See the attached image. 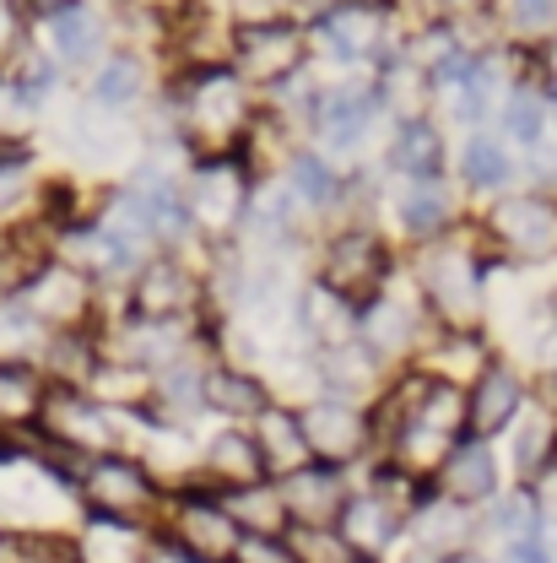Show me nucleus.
Returning <instances> with one entry per match:
<instances>
[{
  "label": "nucleus",
  "mask_w": 557,
  "mask_h": 563,
  "mask_svg": "<svg viewBox=\"0 0 557 563\" xmlns=\"http://www.w3.org/2000/svg\"><path fill=\"white\" fill-rule=\"evenodd\" d=\"M422 11H444V5H455V0H417Z\"/></svg>",
  "instance_id": "48"
},
{
  "label": "nucleus",
  "mask_w": 557,
  "mask_h": 563,
  "mask_svg": "<svg viewBox=\"0 0 557 563\" xmlns=\"http://www.w3.org/2000/svg\"><path fill=\"white\" fill-rule=\"evenodd\" d=\"M5 239H11V233H5V228H0V255H5Z\"/></svg>",
  "instance_id": "49"
},
{
  "label": "nucleus",
  "mask_w": 557,
  "mask_h": 563,
  "mask_svg": "<svg viewBox=\"0 0 557 563\" xmlns=\"http://www.w3.org/2000/svg\"><path fill=\"white\" fill-rule=\"evenodd\" d=\"M309 266L314 282H325L336 298L363 309L396 282V272L406 266V250L385 233V222H331L314 233Z\"/></svg>",
  "instance_id": "3"
},
{
  "label": "nucleus",
  "mask_w": 557,
  "mask_h": 563,
  "mask_svg": "<svg viewBox=\"0 0 557 563\" xmlns=\"http://www.w3.org/2000/svg\"><path fill=\"white\" fill-rule=\"evenodd\" d=\"M444 563H498V553L492 548H466V553H455V559H444Z\"/></svg>",
  "instance_id": "45"
},
{
  "label": "nucleus",
  "mask_w": 557,
  "mask_h": 563,
  "mask_svg": "<svg viewBox=\"0 0 557 563\" xmlns=\"http://www.w3.org/2000/svg\"><path fill=\"white\" fill-rule=\"evenodd\" d=\"M227 66L238 70L249 87H277L287 76L309 66V27L292 16H255L233 27Z\"/></svg>",
  "instance_id": "12"
},
{
  "label": "nucleus",
  "mask_w": 557,
  "mask_h": 563,
  "mask_svg": "<svg viewBox=\"0 0 557 563\" xmlns=\"http://www.w3.org/2000/svg\"><path fill=\"white\" fill-rule=\"evenodd\" d=\"M44 33H49L55 66H98L103 49H109V16L98 5H87V0H66L44 22Z\"/></svg>",
  "instance_id": "28"
},
{
  "label": "nucleus",
  "mask_w": 557,
  "mask_h": 563,
  "mask_svg": "<svg viewBox=\"0 0 557 563\" xmlns=\"http://www.w3.org/2000/svg\"><path fill=\"white\" fill-rule=\"evenodd\" d=\"M152 563H196V559H185L179 548H168V542L157 537V553H152Z\"/></svg>",
  "instance_id": "46"
},
{
  "label": "nucleus",
  "mask_w": 557,
  "mask_h": 563,
  "mask_svg": "<svg viewBox=\"0 0 557 563\" xmlns=\"http://www.w3.org/2000/svg\"><path fill=\"white\" fill-rule=\"evenodd\" d=\"M49 379L38 374V363H5L0 357V433H22L33 428L38 407H44Z\"/></svg>",
  "instance_id": "35"
},
{
  "label": "nucleus",
  "mask_w": 557,
  "mask_h": 563,
  "mask_svg": "<svg viewBox=\"0 0 557 563\" xmlns=\"http://www.w3.org/2000/svg\"><path fill=\"white\" fill-rule=\"evenodd\" d=\"M44 342H49V331L16 298H0V357L5 363H38Z\"/></svg>",
  "instance_id": "37"
},
{
  "label": "nucleus",
  "mask_w": 557,
  "mask_h": 563,
  "mask_svg": "<svg viewBox=\"0 0 557 563\" xmlns=\"http://www.w3.org/2000/svg\"><path fill=\"white\" fill-rule=\"evenodd\" d=\"M109 314H141V320H207V261L201 255H179V250H152L136 266V277L125 282L120 309Z\"/></svg>",
  "instance_id": "5"
},
{
  "label": "nucleus",
  "mask_w": 557,
  "mask_h": 563,
  "mask_svg": "<svg viewBox=\"0 0 557 563\" xmlns=\"http://www.w3.org/2000/svg\"><path fill=\"white\" fill-rule=\"evenodd\" d=\"M298 422H303V439H309V455H314V461H331V466L357 472V466L374 455L368 407H357V401L314 396V401L298 407Z\"/></svg>",
  "instance_id": "16"
},
{
  "label": "nucleus",
  "mask_w": 557,
  "mask_h": 563,
  "mask_svg": "<svg viewBox=\"0 0 557 563\" xmlns=\"http://www.w3.org/2000/svg\"><path fill=\"white\" fill-rule=\"evenodd\" d=\"M292 5H298V0H292Z\"/></svg>",
  "instance_id": "51"
},
{
  "label": "nucleus",
  "mask_w": 557,
  "mask_h": 563,
  "mask_svg": "<svg viewBox=\"0 0 557 563\" xmlns=\"http://www.w3.org/2000/svg\"><path fill=\"white\" fill-rule=\"evenodd\" d=\"M249 433H255V444H260L266 477H287V472H298L303 461H314V455H309V439H303V422H298V407H287V401H266V407L249 418Z\"/></svg>",
  "instance_id": "31"
},
{
  "label": "nucleus",
  "mask_w": 557,
  "mask_h": 563,
  "mask_svg": "<svg viewBox=\"0 0 557 563\" xmlns=\"http://www.w3.org/2000/svg\"><path fill=\"white\" fill-rule=\"evenodd\" d=\"M76 493H81V509H98V515H120V520H146L157 526L163 520V504L168 488L141 466L136 455H92L76 466Z\"/></svg>",
  "instance_id": "9"
},
{
  "label": "nucleus",
  "mask_w": 557,
  "mask_h": 563,
  "mask_svg": "<svg viewBox=\"0 0 557 563\" xmlns=\"http://www.w3.org/2000/svg\"><path fill=\"white\" fill-rule=\"evenodd\" d=\"M146 92H152V70H146V60H141L136 49H114V55H103V60L92 66L87 109L125 120V114H136L141 103H146Z\"/></svg>",
  "instance_id": "27"
},
{
  "label": "nucleus",
  "mask_w": 557,
  "mask_h": 563,
  "mask_svg": "<svg viewBox=\"0 0 557 563\" xmlns=\"http://www.w3.org/2000/svg\"><path fill=\"white\" fill-rule=\"evenodd\" d=\"M287 553L292 563H357V553L347 548V537L336 526H287Z\"/></svg>",
  "instance_id": "38"
},
{
  "label": "nucleus",
  "mask_w": 557,
  "mask_h": 563,
  "mask_svg": "<svg viewBox=\"0 0 557 563\" xmlns=\"http://www.w3.org/2000/svg\"><path fill=\"white\" fill-rule=\"evenodd\" d=\"M222 498V509L238 520V531H260V537H281L292 520H287V504H281L277 483L266 477V483H244V488H227L216 493Z\"/></svg>",
  "instance_id": "36"
},
{
  "label": "nucleus",
  "mask_w": 557,
  "mask_h": 563,
  "mask_svg": "<svg viewBox=\"0 0 557 563\" xmlns=\"http://www.w3.org/2000/svg\"><path fill=\"white\" fill-rule=\"evenodd\" d=\"M531 374L514 363V357H492L488 368L466 385V433L471 439H488V444H498L514 422H520V412L531 407Z\"/></svg>",
  "instance_id": "15"
},
{
  "label": "nucleus",
  "mask_w": 557,
  "mask_h": 563,
  "mask_svg": "<svg viewBox=\"0 0 557 563\" xmlns=\"http://www.w3.org/2000/svg\"><path fill=\"white\" fill-rule=\"evenodd\" d=\"M449 168H455V190H460V201H498V196H509V190H520V152L509 146L503 136H492V131H471V136L460 141V152L449 157Z\"/></svg>",
  "instance_id": "18"
},
{
  "label": "nucleus",
  "mask_w": 557,
  "mask_h": 563,
  "mask_svg": "<svg viewBox=\"0 0 557 563\" xmlns=\"http://www.w3.org/2000/svg\"><path fill=\"white\" fill-rule=\"evenodd\" d=\"M357 563H374V559H357Z\"/></svg>",
  "instance_id": "50"
},
{
  "label": "nucleus",
  "mask_w": 557,
  "mask_h": 563,
  "mask_svg": "<svg viewBox=\"0 0 557 563\" xmlns=\"http://www.w3.org/2000/svg\"><path fill=\"white\" fill-rule=\"evenodd\" d=\"M271 401L266 379L255 368H233V363H216L207 368V418L216 422H249L260 407Z\"/></svg>",
  "instance_id": "33"
},
{
  "label": "nucleus",
  "mask_w": 557,
  "mask_h": 563,
  "mask_svg": "<svg viewBox=\"0 0 557 563\" xmlns=\"http://www.w3.org/2000/svg\"><path fill=\"white\" fill-rule=\"evenodd\" d=\"M488 261L542 272L557 261V196L547 190H509L471 217Z\"/></svg>",
  "instance_id": "4"
},
{
  "label": "nucleus",
  "mask_w": 557,
  "mask_h": 563,
  "mask_svg": "<svg viewBox=\"0 0 557 563\" xmlns=\"http://www.w3.org/2000/svg\"><path fill=\"white\" fill-rule=\"evenodd\" d=\"M536 526H542L536 493L509 483V488L492 493L488 504L477 509V548H503V542H514V537H531Z\"/></svg>",
  "instance_id": "34"
},
{
  "label": "nucleus",
  "mask_w": 557,
  "mask_h": 563,
  "mask_svg": "<svg viewBox=\"0 0 557 563\" xmlns=\"http://www.w3.org/2000/svg\"><path fill=\"white\" fill-rule=\"evenodd\" d=\"M255 114L260 103L238 70L196 66L190 81H179L168 98V141H179L190 157H222V152H238Z\"/></svg>",
  "instance_id": "2"
},
{
  "label": "nucleus",
  "mask_w": 557,
  "mask_h": 563,
  "mask_svg": "<svg viewBox=\"0 0 557 563\" xmlns=\"http://www.w3.org/2000/svg\"><path fill=\"white\" fill-rule=\"evenodd\" d=\"M406 542L422 548V553H433V559H455V553L477 548V509H466V504L433 493V498H422L417 509H412Z\"/></svg>",
  "instance_id": "26"
},
{
  "label": "nucleus",
  "mask_w": 557,
  "mask_h": 563,
  "mask_svg": "<svg viewBox=\"0 0 557 563\" xmlns=\"http://www.w3.org/2000/svg\"><path fill=\"white\" fill-rule=\"evenodd\" d=\"M157 537L196 563H227L244 531H238V520L222 509V498L211 488H168Z\"/></svg>",
  "instance_id": "10"
},
{
  "label": "nucleus",
  "mask_w": 557,
  "mask_h": 563,
  "mask_svg": "<svg viewBox=\"0 0 557 563\" xmlns=\"http://www.w3.org/2000/svg\"><path fill=\"white\" fill-rule=\"evenodd\" d=\"M385 211H390V239L396 244H406V250H422V244H438V239H449L455 228H466V217H460V190H455V179H433V185H396L390 196H385Z\"/></svg>",
  "instance_id": "14"
},
{
  "label": "nucleus",
  "mask_w": 557,
  "mask_h": 563,
  "mask_svg": "<svg viewBox=\"0 0 557 563\" xmlns=\"http://www.w3.org/2000/svg\"><path fill=\"white\" fill-rule=\"evenodd\" d=\"M271 483H277L292 526H336V515H342V504L352 493V472L331 466V461H303L298 472L271 477Z\"/></svg>",
  "instance_id": "21"
},
{
  "label": "nucleus",
  "mask_w": 557,
  "mask_h": 563,
  "mask_svg": "<svg viewBox=\"0 0 557 563\" xmlns=\"http://www.w3.org/2000/svg\"><path fill=\"white\" fill-rule=\"evenodd\" d=\"M309 44L336 66H379L390 55V5L385 0H331L314 16Z\"/></svg>",
  "instance_id": "13"
},
{
  "label": "nucleus",
  "mask_w": 557,
  "mask_h": 563,
  "mask_svg": "<svg viewBox=\"0 0 557 563\" xmlns=\"http://www.w3.org/2000/svg\"><path fill=\"white\" fill-rule=\"evenodd\" d=\"M503 27L514 38H553L557 0H503Z\"/></svg>",
  "instance_id": "39"
},
{
  "label": "nucleus",
  "mask_w": 557,
  "mask_h": 563,
  "mask_svg": "<svg viewBox=\"0 0 557 563\" xmlns=\"http://www.w3.org/2000/svg\"><path fill=\"white\" fill-rule=\"evenodd\" d=\"M542 66H547V87H557V33L547 38V55H542Z\"/></svg>",
  "instance_id": "47"
},
{
  "label": "nucleus",
  "mask_w": 557,
  "mask_h": 563,
  "mask_svg": "<svg viewBox=\"0 0 557 563\" xmlns=\"http://www.w3.org/2000/svg\"><path fill=\"white\" fill-rule=\"evenodd\" d=\"M5 5L16 11V22H22V27H27V22H38V27H44V22H49L66 0H5Z\"/></svg>",
  "instance_id": "43"
},
{
  "label": "nucleus",
  "mask_w": 557,
  "mask_h": 563,
  "mask_svg": "<svg viewBox=\"0 0 557 563\" xmlns=\"http://www.w3.org/2000/svg\"><path fill=\"white\" fill-rule=\"evenodd\" d=\"M492 114H498V131L492 136H503L520 157L553 136V109H547V92L536 81H509Z\"/></svg>",
  "instance_id": "32"
},
{
  "label": "nucleus",
  "mask_w": 557,
  "mask_h": 563,
  "mask_svg": "<svg viewBox=\"0 0 557 563\" xmlns=\"http://www.w3.org/2000/svg\"><path fill=\"white\" fill-rule=\"evenodd\" d=\"M44 331H81L103 320V292L87 272H76L70 261H60L55 250L22 277V287L11 292Z\"/></svg>",
  "instance_id": "8"
},
{
  "label": "nucleus",
  "mask_w": 557,
  "mask_h": 563,
  "mask_svg": "<svg viewBox=\"0 0 557 563\" xmlns=\"http://www.w3.org/2000/svg\"><path fill=\"white\" fill-rule=\"evenodd\" d=\"M433 483L444 498L466 504V509H482L492 493L509 488V472H503V450L488 444V439H455V450L444 455V466L433 472Z\"/></svg>",
  "instance_id": "22"
},
{
  "label": "nucleus",
  "mask_w": 557,
  "mask_h": 563,
  "mask_svg": "<svg viewBox=\"0 0 557 563\" xmlns=\"http://www.w3.org/2000/svg\"><path fill=\"white\" fill-rule=\"evenodd\" d=\"M531 390H536V401H542V407H547V412L557 418V368L536 374V379H531Z\"/></svg>",
  "instance_id": "44"
},
{
  "label": "nucleus",
  "mask_w": 557,
  "mask_h": 563,
  "mask_svg": "<svg viewBox=\"0 0 557 563\" xmlns=\"http://www.w3.org/2000/svg\"><path fill=\"white\" fill-rule=\"evenodd\" d=\"M379 120H385V109H379V92H374V81H325L320 92H314V103H309V136L314 146L325 152V157H352V152H363L368 136L379 131Z\"/></svg>",
  "instance_id": "11"
},
{
  "label": "nucleus",
  "mask_w": 557,
  "mask_h": 563,
  "mask_svg": "<svg viewBox=\"0 0 557 563\" xmlns=\"http://www.w3.org/2000/svg\"><path fill=\"white\" fill-rule=\"evenodd\" d=\"M249 196H255V174L244 168L238 152L196 157V163L185 168V207H190V222H196V233H201V250L238 244Z\"/></svg>",
  "instance_id": "6"
},
{
  "label": "nucleus",
  "mask_w": 557,
  "mask_h": 563,
  "mask_svg": "<svg viewBox=\"0 0 557 563\" xmlns=\"http://www.w3.org/2000/svg\"><path fill=\"white\" fill-rule=\"evenodd\" d=\"M16 49H22V22H16V11L0 0V66H11Z\"/></svg>",
  "instance_id": "42"
},
{
  "label": "nucleus",
  "mask_w": 557,
  "mask_h": 563,
  "mask_svg": "<svg viewBox=\"0 0 557 563\" xmlns=\"http://www.w3.org/2000/svg\"><path fill=\"white\" fill-rule=\"evenodd\" d=\"M385 174H396L401 185H433L449 179V136L433 114L396 120V131L385 141Z\"/></svg>",
  "instance_id": "24"
},
{
  "label": "nucleus",
  "mask_w": 557,
  "mask_h": 563,
  "mask_svg": "<svg viewBox=\"0 0 557 563\" xmlns=\"http://www.w3.org/2000/svg\"><path fill=\"white\" fill-rule=\"evenodd\" d=\"M433 331H438V325L427 320V309H422V298H417V287H412V277H406V266L396 272V282H390L374 303L357 309V342L374 352L385 368L412 363V357L427 347Z\"/></svg>",
  "instance_id": "7"
},
{
  "label": "nucleus",
  "mask_w": 557,
  "mask_h": 563,
  "mask_svg": "<svg viewBox=\"0 0 557 563\" xmlns=\"http://www.w3.org/2000/svg\"><path fill=\"white\" fill-rule=\"evenodd\" d=\"M277 179L292 190V201L303 207L314 228H331L347 217V168L336 157H325L320 146H292Z\"/></svg>",
  "instance_id": "17"
},
{
  "label": "nucleus",
  "mask_w": 557,
  "mask_h": 563,
  "mask_svg": "<svg viewBox=\"0 0 557 563\" xmlns=\"http://www.w3.org/2000/svg\"><path fill=\"white\" fill-rule=\"evenodd\" d=\"M492 266L498 261H488L471 217L449 239L406 250V277H412L422 309H427V320L438 331H488V272Z\"/></svg>",
  "instance_id": "1"
},
{
  "label": "nucleus",
  "mask_w": 557,
  "mask_h": 563,
  "mask_svg": "<svg viewBox=\"0 0 557 563\" xmlns=\"http://www.w3.org/2000/svg\"><path fill=\"white\" fill-rule=\"evenodd\" d=\"M336 531L347 537V548L357 559L390 563L396 548L406 542V515H401L396 504H385L374 488H357V483H352L347 504H342V515H336Z\"/></svg>",
  "instance_id": "23"
},
{
  "label": "nucleus",
  "mask_w": 557,
  "mask_h": 563,
  "mask_svg": "<svg viewBox=\"0 0 557 563\" xmlns=\"http://www.w3.org/2000/svg\"><path fill=\"white\" fill-rule=\"evenodd\" d=\"M553 461H557V418L531 396V407L509 428V466H503V472H509V483L531 488Z\"/></svg>",
  "instance_id": "30"
},
{
  "label": "nucleus",
  "mask_w": 557,
  "mask_h": 563,
  "mask_svg": "<svg viewBox=\"0 0 557 563\" xmlns=\"http://www.w3.org/2000/svg\"><path fill=\"white\" fill-rule=\"evenodd\" d=\"M152 553H157V526L146 520L81 509L70 531V563H152Z\"/></svg>",
  "instance_id": "19"
},
{
  "label": "nucleus",
  "mask_w": 557,
  "mask_h": 563,
  "mask_svg": "<svg viewBox=\"0 0 557 563\" xmlns=\"http://www.w3.org/2000/svg\"><path fill=\"white\" fill-rule=\"evenodd\" d=\"M244 483H266V461H260V444L249 433V422H216L201 428V472H196V488L227 493L244 488Z\"/></svg>",
  "instance_id": "20"
},
{
  "label": "nucleus",
  "mask_w": 557,
  "mask_h": 563,
  "mask_svg": "<svg viewBox=\"0 0 557 563\" xmlns=\"http://www.w3.org/2000/svg\"><path fill=\"white\" fill-rule=\"evenodd\" d=\"M492 357H498V347H492L488 331H433V336H427V347H422L412 363L427 368L433 379H444V385H460V390H466Z\"/></svg>",
  "instance_id": "29"
},
{
  "label": "nucleus",
  "mask_w": 557,
  "mask_h": 563,
  "mask_svg": "<svg viewBox=\"0 0 557 563\" xmlns=\"http://www.w3.org/2000/svg\"><path fill=\"white\" fill-rule=\"evenodd\" d=\"M292 331H298V342L309 352H331L357 336V309L347 298H336L325 282L309 277L298 287V298H292Z\"/></svg>",
  "instance_id": "25"
},
{
  "label": "nucleus",
  "mask_w": 557,
  "mask_h": 563,
  "mask_svg": "<svg viewBox=\"0 0 557 563\" xmlns=\"http://www.w3.org/2000/svg\"><path fill=\"white\" fill-rule=\"evenodd\" d=\"M498 563H557V553L531 531V537H514V542H503L498 548Z\"/></svg>",
  "instance_id": "41"
},
{
  "label": "nucleus",
  "mask_w": 557,
  "mask_h": 563,
  "mask_svg": "<svg viewBox=\"0 0 557 563\" xmlns=\"http://www.w3.org/2000/svg\"><path fill=\"white\" fill-rule=\"evenodd\" d=\"M227 563H292V553H287V537H260V531H244Z\"/></svg>",
  "instance_id": "40"
}]
</instances>
